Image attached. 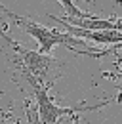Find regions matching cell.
Returning a JSON list of instances; mask_svg holds the SVG:
<instances>
[{"label":"cell","instance_id":"obj_1","mask_svg":"<svg viewBox=\"0 0 122 124\" xmlns=\"http://www.w3.org/2000/svg\"><path fill=\"white\" fill-rule=\"evenodd\" d=\"M0 12H4L21 31L30 34V36L38 42V52H40V54L50 55V52L55 46L61 44V46L69 48V50H73L76 54H82V55H88V57H99V52H101V50L90 46V44H88L86 40H82V38H76V36L69 34V32L59 31V29H48L46 25H40V23H36V21H30L27 17L17 16V14L10 12V10L4 8V6H0Z\"/></svg>","mask_w":122,"mask_h":124},{"label":"cell","instance_id":"obj_2","mask_svg":"<svg viewBox=\"0 0 122 124\" xmlns=\"http://www.w3.org/2000/svg\"><path fill=\"white\" fill-rule=\"evenodd\" d=\"M27 82L32 88L34 93V99H36V111H38V116H40V122L42 124H57L63 116H78L80 113H86V111H95V109H101L109 105V101H101V103H95V105H78V107H61L57 105L50 95H48V86H44L42 82H38L34 77H30L29 73H25Z\"/></svg>","mask_w":122,"mask_h":124},{"label":"cell","instance_id":"obj_3","mask_svg":"<svg viewBox=\"0 0 122 124\" xmlns=\"http://www.w3.org/2000/svg\"><path fill=\"white\" fill-rule=\"evenodd\" d=\"M0 36H4L6 42L21 55V61L25 65V73H29L30 77H34L38 82L44 84V78L48 75V71H50V67H52V63H55V59L46 55V54H40L38 50H29V48L21 46L19 42H15L14 38H10L6 32H2V31H0Z\"/></svg>","mask_w":122,"mask_h":124},{"label":"cell","instance_id":"obj_4","mask_svg":"<svg viewBox=\"0 0 122 124\" xmlns=\"http://www.w3.org/2000/svg\"><path fill=\"white\" fill-rule=\"evenodd\" d=\"M57 2L61 4V8H63V12H65L67 17H86V16H90V14L82 12V10L76 6L75 0H57Z\"/></svg>","mask_w":122,"mask_h":124},{"label":"cell","instance_id":"obj_5","mask_svg":"<svg viewBox=\"0 0 122 124\" xmlns=\"http://www.w3.org/2000/svg\"><path fill=\"white\" fill-rule=\"evenodd\" d=\"M114 55H116V65L122 67V52H114Z\"/></svg>","mask_w":122,"mask_h":124}]
</instances>
